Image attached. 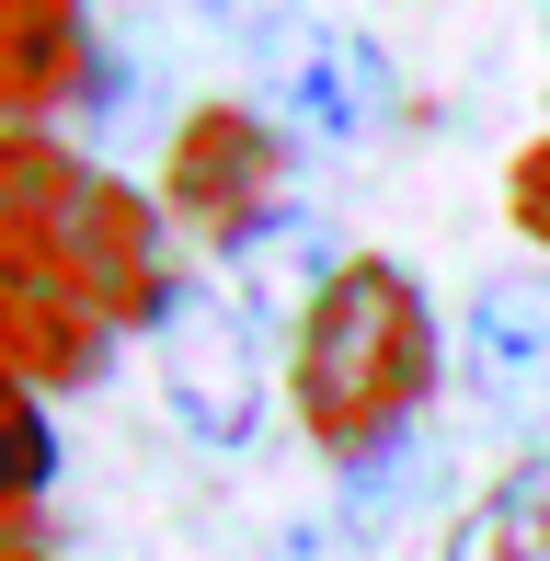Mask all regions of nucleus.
Instances as JSON below:
<instances>
[{
  "instance_id": "nucleus-4",
  "label": "nucleus",
  "mask_w": 550,
  "mask_h": 561,
  "mask_svg": "<svg viewBox=\"0 0 550 561\" xmlns=\"http://www.w3.org/2000/svg\"><path fill=\"white\" fill-rule=\"evenodd\" d=\"M264 58H275V104H287L298 138L356 149V138L390 126V58L356 35V23H287Z\"/></svg>"
},
{
  "instance_id": "nucleus-7",
  "label": "nucleus",
  "mask_w": 550,
  "mask_h": 561,
  "mask_svg": "<svg viewBox=\"0 0 550 561\" xmlns=\"http://www.w3.org/2000/svg\"><path fill=\"white\" fill-rule=\"evenodd\" d=\"M92 81V23L81 0H0V126L69 115Z\"/></svg>"
},
{
  "instance_id": "nucleus-9",
  "label": "nucleus",
  "mask_w": 550,
  "mask_h": 561,
  "mask_svg": "<svg viewBox=\"0 0 550 561\" xmlns=\"http://www.w3.org/2000/svg\"><path fill=\"white\" fill-rule=\"evenodd\" d=\"M58 481V436H46V413H35V378H12L0 367V539H35V493Z\"/></svg>"
},
{
  "instance_id": "nucleus-6",
  "label": "nucleus",
  "mask_w": 550,
  "mask_h": 561,
  "mask_svg": "<svg viewBox=\"0 0 550 561\" xmlns=\"http://www.w3.org/2000/svg\"><path fill=\"white\" fill-rule=\"evenodd\" d=\"M104 333L115 321L92 310L81 287H58V275H35V264H0V367L12 378L81 390V378H104Z\"/></svg>"
},
{
  "instance_id": "nucleus-3",
  "label": "nucleus",
  "mask_w": 550,
  "mask_h": 561,
  "mask_svg": "<svg viewBox=\"0 0 550 561\" xmlns=\"http://www.w3.org/2000/svg\"><path fill=\"white\" fill-rule=\"evenodd\" d=\"M275 195H287V161H275V126L253 104H195L161 149V207L218 252H253L275 229Z\"/></svg>"
},
{
  "instance_id": "nucleus-11",
  "label": "nucleus",
  "mask_w": 550,
  "mask_h": 561,
  "mask_svg": "<svg viewBox=\"0 0 550 561\" xmlns=\"http://www.w3.org/2000/svg\"><path fill=\"white\" fill-rule=\"evenodd\" d=\"M195 12H207L218 35H241V46H275V35H287V12H275V0H195Z\"/></svg>"
},
{
  "instance_id": "nucleus-12",
  "label": "nucleus",
  "mask_w": 550,
  "mask_h": 561,
  "mask_svg": "<svg viewBox=\"0 0 550 561\" xmlns=\"http://www.w3.org/2000/svg\"><path fill=\"white\" fill-rule=\"evenodd\" d=\"M0 561H46V550H35V539H0Z\"/></svg>"
},
{
  "instance_id": "nucleus-2",
  "label": "nucleus",
  "mask_w": 550,
  "mask_h": 561,
  "mask_svg": "<svg viewBox=\"0 0 550 561\" xmlns=\"http://www.w3.org/2000/svg\"><path fill=\"white\" fill-rule=\"evenodd\" d=\"M161 401H172V424H184L195 447H253V424H264V333H253V310H241L218 275H172V298H161Z\"/></svg>"
},
{
  "instance_id": "nucleus-1",
  "label": "nucleus",
  "mask_w": 550,
  "mask_h": 561,
  "mask_svg": "<svg viewBox=\"0 0 550 561\" xmlns=\"http://www.w3.org/2000/svg\"><path fill=\"white\" fill-rule=\"evenodd\" d=\"M436 390V310L390 252H344L298 310V355H287V401L310 424L321 458L367 470V458L413 447V413Z\"/></svg>"
},
{
  "instance_id": "nucleus-5",
  "label": "nucleus",
  "mask_w": 550,
  "mask_h": 561,
  "mask_svg": "<svg viewBox=\"0 0 550 561\" xmlns=\"http://www.w3.org/2000/svg\"><path fill=\"white\" fill-rule=\"evenodd\" d=\"M459 378L493 424H539L550 413V287L539 275H493L470 287V321H459Z\"/></svg>"
},
{
  "instance_id": "nucleus-10",
  "label": "nucleus",
  "mask_w": 550,
  "mask_h": 561,
  "mask_svg": "<svg viewBox=\"0 0 550 561\" xmlns=\"http://www.w3.org/2000/svg\"><path fill=\"white\" fill-rule=\"evenodd\" d=\"M505 207H516V241H528V252H550V138H528V149H516Z\"/></svg>"
},
{
  "instance_id": "nucleus-8",
  "label": "nucleus",
  "mask_w": 550,
  "mask_h": 561,
  "mask_svg": "<svg viewBox=\"0 0 550 561\" xmlns=\"http://www.w3.org/2000/svg\"><path fill=\"white\" fill-rule=\"evenodd\" d=\"M447 561H550V447H528L505 481H482L459 504Z\"/></svg>"
}]
</instances>
